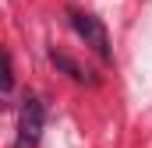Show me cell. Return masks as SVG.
<instances>
[{"label":"cell","mask_w":152,"mask_h":148,"mask_svg":"<svg viewBox=\"0 0 152 148\" xmlns=\"http://www.w3.org/2000/svg\"><path fill=\"white\" fill-rule=\"evenodd\" d=\"M67 18H71V28L85 39V46H92V53H96L103 64H110V60H113V46H110V32H106V25H103L96 14L78 11V7H67Z\"/></svg>","instance_id":"1"},{"label":"cell","mask_w":152,"mask_h":148,"mask_svg":"<svg viewBox=\"0 0 152 148\" xmlns=\"http://www.w3.org/2000/svg\"><path fill=\"white\" fill-rule=\"evenodd\" d=\"M42 127H46V106L39 95L21 99V110H18V134H14V148H39L42 141Z\"/></svg>","instance_id":"2"},{"label":"cell","mask_w":152,"mask_h":148,"mask_svg":"<svg viewBox=\"0 0 152 148\" xmlns=\"http://www.w3.org/2000/svg\"><path fill=\"white\" fill-rule=\"evenodd\" d=\"M50 60H53V67H60V71L67 74L71 81H78V85H85V81H96V78H92V71H85L78 60H71V57H67V53H60V49H53V53H50Z\"/></svg>","instance_id":"3"},{"label":"cell","mask_w":152,"mask_h":148,"mask_svg":"<svg viewBox=\"0 0 152 148\" xmlns=\"http://www.w3.org/2000/svg\"><path fill=\"white\" fill-rule=\"evenodd\" d=\"M11 92H14V60L11 53H4V99H11Z\"/></svg>","instance_id":"4"}]
</instances>
